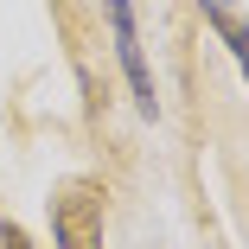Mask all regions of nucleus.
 <instances>
[{"label": "nucleus", "mask_w": 249, "mask_h": 249, "mask_svg": "<svg viewBox=\"0 0 249 249\" xmlns=\"http://www.w3.org/2000/svg\"><path fill=\"white\" fill-rule=\"evenodd\" d=\"M103 217H109L103 179H64L52 192V243L58 249H103Z\"/></svg>", "instance_id": "f257e3e1"}, {"label": "nucleus", "mask_w": 249, "mask_h": 249, "mask_svg": "<svg viewBox=\"0 0 249 249\" xmlns=\"http://www.w3.org/2000/svg\"><path fill=\"white\" fill-rule=\"evenodd\" d=\"M109 26H115V52H122L128 83H134L141 115H154V109H160V96H154V71H147V58H141V38H134V13H128V0H109Z\"/></svg>", "instance_id": "f03ea898"}, {"label": "nucleus", "mask_w": 249, "mask_h": 249, "mask_svg": "<svg viewBox=\"0 0 249 249\" xmlns=\"http://www.w3.org/2000/svg\"><path fill=\"white\" fill-rule=\"evenodd\" d=\"M205 19H217V26H224V38H230V52H236V58L249 52V45H243V26H236V19H230L224 7H205Z\"/></svg>", "instance_id": "7ed1b4c3"}, {"label": "nucleus", "mask_w": 249, "mask_h": 249, "mask_svg": "<svg viewBox=\"0 0 249 249\" xmlns=\"http://www.w3.org/2000/svg\"><path fill=\"white\" fill-rule=\"evenodd\" d=\"M0 249H32V236H26L13 217H0Z\"/></svg>", "instance_id": "20e7f679"}]
</instances>
